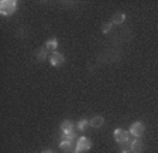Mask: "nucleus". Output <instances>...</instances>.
Segmentation results:
<instances>
[{"label": "nucleus", "mask_w": 158, "mask_h": 153, "mask_svg": "<svg viewBox=\"0 0 158 153\" xmlns=\"http://www.w3.org/2000/svg\"><path fill=\"white\" fill-rule=\"evenodd\" d=\"M64 63H65V58L61 53H52L49 57V64L52 67H61Z\"/></svg>", "instance_id": "nucleus-5"}, {"label": "nucleus", "mask_w": 158, "mask_h": 153, "mask_svg": "<svg viewBox=\"0 0 158 153\" xmlns=\"http://www.w3.org/2000/svg\"><path fill=\"white\" fill-rule=\"evenodd\" d=\"M90 147H92L90 139H88L86 136H82V138H79L78 142H76V146H75L73 153H85V152H88Z\"/></svg>", "instance_id": "nucleus-2"}, {"label": "nucleus", "mask_w": 158, "mask_h": 153, "mask_svg": "<svg viewBox=\"0 0 158 153\" xmlns=\"http://www.w3.org/2000/svg\"><path fill=\"white\" fill-rule=\"evenodd\" d=\"M59 130H61V133H69L73 130V123L71 122V120H64L62 123H61V126H59Z\"/></svg>", "instance_id": "nucleus-8"}, {"label": "nucleus", "mask_w": 158, "mask_h": 153, "mask_svg": "<svg viewBox=\"0 0 158 153\" xmlns=\"http://www.w3.org/2000/svg\"><path fill=\"white\" fill-rule=\"evenodd\" d=\"M143 149H144V145L140 139H134L131 143H130V150L133 153H141Z\"/></svg>", "instance_id": "nucleus-6"}, {"label": "nucleus", "mask_w": 158, "mask_h": 153, "mask_svg": "<svg viewBox=\"0 0 158 153\" xmlns=\"http://www.w3.org/2000/svg\"><path fill=\"white\" fill-rule=\"evenodd\" d=\"M44 47H45L48 51H55L56 48H58V40L56 38H49V40H47V43L44 44Z\"/></svg>", "instance_id": "nucleus-9"}, {"label": "nucleus", "mask_w": 158, "mask_h": 153, "mask_svg": "<svg viewBox=\"0 0 158 153\" xmlns=\"http://www.w3.org/2000/svg\"><path fill=\"white\" fill-rule=\"evenodd\" d=\"M114 140L120 146H124V145L128 143V140H130V132L122 129V128H118V129L114 130Z\"/></svg>", "instance_id": "nucleus-3"}, {"label": "nucleus", "mask_w": 158, "mask_h": 153, "mask_svg": "<svg viewBox=\"0 0 158 153\" xmlns=\"http://www.w3.org/2000/svg\"><path fill=\"white\" fill-rule=\"evenodd\" d=\"M112 26H113V23L112 21H109V23H106L105 26H102V33H109L110 31V28H112Z\"/></svg>", "instance_id": "nucleus-15"}, {"label": "nucleus", "mask_w": 158, "mask_h": 153, "mask_svg": "<svg viewBox=\"0 0 158 153\" xmlns=\"http://www.w3.org/2000/svg\"><path fill=\"white\" fill-rule=\"evenodd\" d=\"M47 53H48V50H47L45 47H41V48H38V50L35 51V57L40 61H44L47 58Z\"/></svg>", "instance_id": "nucleus-11"}, {"label": "nucleus", "mask_w": 158, "mask_h": 153, "mask_svg": "<svg viewBox=\"0 0 158 153\" xmlns=\"http://www.w3.org/2000/svg\"><path fill=\"white\" fill-rule=\"evenodd\" d=\"M90 125V122H89L88 119H81L78 122V129L81 130V132H83V130H86V128Z\"/></svg>", "instance_id": "nucleus-14"}, {"label": "nucleus", "mask_w": 158, "mask_h": 153, "mask_svg": "<svg viewBox=\"0 0 158 153\" xmlns=\"http://www.w3.org/2000/svg\"><path fill=\"white\" fill-rule=\"evenodd\" d=\"M144 130H145L144 123L143 122H134L131 126H130L128 132H130V135H133L135 139H140V138L144 135Z\"/></svg>", "instance_id": "nucleus-4"}, {"label": "nucleus", "mask_w": 158, "mask_h": 153, "mask_svg": "<svg viewBox=\"0 0 158 153\" xmlns=\"http://www.w3.org/2000/svg\"><path fill=\"white\" fill-rule=\"evenodd\" d=\"M17 10V2L16 0H3L0 3V13L3 16H10Z\"/></svg>", "instance_id": "nucleus-1"}, {"label": "nucleus", "mask_w": 158, "mask_h": 153, "mask_svg": "<svg viewBox=\"0 0 158 153\" xmlns=\"http://www.w3.org/2000/svg\"><path fill=\"white\" fill-rule=\"evenodd\" d=\"M43 153H54V152H52V150H44Z\"/></svg>", "instance_id": "nucleus-17"}, {"label": "nucleus", "mask_w": 158, "mask_h": 153, "mask_svg": "<svg viewBox=\"0 0 158 153\" xmlns=\"http://www.w3.org/2000/svg\"><path fill=\"white\" fill-rule=\"evenodd\" d=\"M103 123H105V119H103L102 116H95V118H92V120H90V126L92 128H102Z\"/></svg>", "instance_id": "nucleus-10"}, {"label": "nucleus", "mask_w": 158, "mask_h": 153, "mask_svg": "<svg viewBox=\"0 0 158 153\" xmlns=\"http://www.w3.org/2000/svg\"><path fill=\"white\" fill-rule=\"evenodd\" d=\"M76 139V132L72 130L69 133H61V140H73Z\"/></svg>", "instance_id": "nucleus-13"}, {"label": "nucleus", "mask_w": 158, "mask_h": 153, "mask_svg": "<svg viewBox=\"0 0 158 153\" xmlns=\"http://www.w3.org/2000/svg\"><path fill=\"white\" fill-rule=\"evenodd\" d=\"M59 149L64 150L65 153H71L73 149V140H61L59 142Z\"/></svg>", "instance_id": "nucleus-7"}, {"label": "nucleus", "mask_w": 158, "mask_h": 153, "mask_svg": "<svg viewBox=\"0 0 158 153\" xmlns=\"http://www.w3.org/2000/svg\"><path fill=\"white\" fill-rule=\"evenodd\" d=\"M124 20H126V14L124 13H116L112 19V23L113 24H122Z\"/></svg>", "instance_id": "nucleus-12"}, {"label": "nucleus", "mask_w": 158, "mask_h": 153, "mask_svg": "<svg viewBox=\"0 0 158 153\" xmlns=\"http://www.w3.org/2000/svg\"><path fill=\"white\" fill-rule=\"evenodd\" d=\"M122 153H133V152H131V150H127V149H124Z\"/></svg>", "instance_id": "nucleus-16"}]
</instances>
